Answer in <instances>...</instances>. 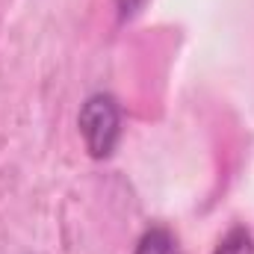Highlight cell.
<instances>
[{
    "instance_id": "cell-1",
    "label": "cell",
    "mask_w": 254,
    "mask_h": 254,
    "mask_svg": "<svg viewBox=\"0 0 254 254\" xmlns=\"http://www.w3.org/2000/svg\"><path fill=\"white\" fill-rule=\"evenodd\" d=\"M77 130L92 160H107L122 142V107L113 95L95 92L77 113Z\"/></svg>"
},
{
    "instance_id": "cell-2",
    "label": "cell",
    "mask_w": 254,
    "mask_h": 254,
    "mask_svg": "<svg viewBox=\"0 0 254 254\" xmlns=\"http://www.w3.org/2000/svg\"><path fill=\"white\" fill-rule=\"evenodd\" d=\"M133 254H184V252H181V243H178L175 231H169L163 225H154L139 237Z\"/></svg>"
},
{
    "instance_id": "cell-3",
    "label": "cell",
    "mask_w": 254,
    "mask_h": 254,
    "mask_svg": "<svg viewBox=\"0 0 254 254\" xmlns=\"http://www.w3.org/2000/svg\"><path fill=\"white\" fill-rule=\"evenodd\" d=\"M213 254H254V237L249 228H243V225H237V228H231L222 240H219V246H216V252Z\"/></svg>"
},
{
    "instance_id": "cell-4",
    "label": "cell",
    "mask_w": 254,
    "mask_h": 254,
    "mask_svg": "<svg viewBox=\"0 0 254 254\" xmlns=\"http://www.w3.org/2000/svg\"><path fill=\"white\" fill-rule=\"evenodd\" d=\"M142 0H119V9H122V18H130L136 9H139Z\"/></svg>"
}]
</instances>
